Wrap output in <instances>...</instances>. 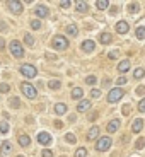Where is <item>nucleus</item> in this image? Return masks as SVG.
Returning <instances> with one entry per match:
<instances>
[{
    "mask_svg": "<svg viewBox=\"0 0 145 157\" xmlns=\"http://www.w3.org/2000/svg\"><path fill=\"white\" fill-rule=\"evenodd\" d=\"M51 46H53V50L56 51H63L68 48V39L65 38V36L62 34H56L55 38H53V41H51Z\"/></svg>",
    "mask_w": 145,
    "mask_h": 157,
    "instance_id": "1",
    "label": "nucleus"
},
{
    "mask_svg": "<svg viewBox=\"0 0 145 157\" xmlns=\"http://www.w3.org/2000/svg\"><path fill=\"white\" fill-rule=\"evenodd\" d=\"M9 50H10L12 56H16V58H22L24 55H26V51H24L22 44L17 41V39H14V41H10V44H9Z\"/></svg>",
    "mask_w": 145,
    "mask_h": 157,
    "instance_id": "2",
    "label": "nucleus"
},
{
    "mask_svg": "<svg viewBox=\"0 0 145 157\" xmlns=\"http://www.w3.org/2000/svg\"><path fill=\"white\" fill-rule=\"evenodd\" d=\"M111 145H113L111 137H101L96 142V150H97V152H106V150L111 149Z\"/></svg>",
    "mask_w": 145,
    "mask_h": 157,
    "instance_id": "3",
    "label": "nucleus"
},
{
    "mask_svg": "<svg viewBox=\"0 0 145 157\" xmlns=\"http://www.w3.org/2000/svg\"><path fill=\"white\" fill-rule=\"evenodd\" d=\"M19 87H21V90H22V94L26 96L28 99H34L36 96H38V90H36V87L32 86V84H29V82H22Z\"/></svg>",
    "mask_w": 145,
    "mask_h": 157,
    "instance_id": "4",
    "label": "nucleus"
},
{
    "mask_svg": "<svg viewBox=\"0 0 145 157\" xmlns=\"http://www.w3.org/2000/svg\"><path fill=\"white\" fill-rule=\"evenodd\" d=\"M19 72L24 75V77H28V78H34L36 75H38V68H36L34 65H31V63H24V65H21Z\"/></svg>",
    "mask_w": 145,
    "mask_h": 157,
    "instance_id": "5",
    "label": "nucleus"
},
{
    "mask_svg": "<svg viewBox=\"0 0 145 157\" xmlns=\"http://www.w3.org/2000/svg\"><path fill=\"white\" fill-rule=\"evenodd\" d=\"M125 96V90L121 89V87H114V89L109 90V94H108V102L109 104H113V102H118L120 99Z\"/></svg>",
    "mask_w": 145,
    "mask_h": 157,
    "instance_id": "6",
    "label": "nucleus"
},
{
    "mask_svg": "<svg viewBox=\"0 0 145 157\" xmlns=\"http://www.w3.org/2000/svg\"><path fill=\"white\" fill-rule=\"evenodd\" d=\"M7 9L12 12V14H22V10H24V5H22V2H17V0H9L7 2Z\"/></svg>",
    "mask_w": 145,
    "mask_h": 157,
    "instance_id": "7",
    "label": "nucleus"
},
{
    "mask_svg": "<svg viewBox=\"0 0 145 157\" xmlns=\"http://www.w3.org/2000/svg\"><path fill=\"white\" fill-rule=\"evenodd\" d=\"M80 50H82L84 53H92V51L96 50V43L92 39H86V41H82V44H80Z\"/></svg>",
    "mask_w": 145,
    "mask_h": 157,
    "instance_id": "8",
    "label": "nucleus"
},
{
    "mask_svg": "<svg viewBox=\"0 0 145 157\" xmlns=\"http://www.w3.org/2000/svg\"><path fill=\"white\" fill-rule=\"evenodd\" d=\"M120 125H121V121H120V118H113L109 123L106 125V130L109 132V133H116L118 128H120Z\"/></svg>",
    "mask_w": 145,
    "mask_h": 157,
    "instance_id": "9",
    "label": "nucleus"
},
{
    "mask_svg": "<svg viewBox=\"0 0 145 157\" xmlns=\"http://www.w3.org/2000/svg\"><path fill=\"white\" fill-rule=\"evenodd\" d=\"M38 142L41 145H50L51 144V135L48 132H39L38 133Z\"/></svg>",
    "mask_w": 145,
    "mask_h": 157,
    "instance_id": "10",
    "label": "nucleus"
},
{
    "mask_svg": "<svg viewBox=\"0 0 145 157\" xmlns=\"http://www.w3.org/2000/svg\"><path fill=\"white\" fill-rule=\"evenodd\" d=\"M34 14H36L38 17H48L50 10H48V7H46V5L39 4V5H36V7H34Z\"/></svg>",
    "mask_w": 145,
    "mask_h": 157,
    "instance_id": "11",
    "label": "nucleus"
},
{
    "mask_svg": "<svg viewBox=\"0 0 145 157\" xmlns=\"http://www.w3.org/2000/svg\"><path fill=\"white\" fill-rule=\"evenodd\" d=\"M128 29H130V26H128L126 21H120V22H116V33L118 34H126Z\"/></svg>",
    "mask_w": 145,
    "mask_h": 157,
    "instance_id": "12",
    "label": "nucleus"
},
{
    "mask_svg": "<svg viewBox=\"0 0 145 157\" xmlns=\"http://www.w3.org/2000/svg\"><path fill=\"white\" fill-rule=\"evenodd\" d=\"M90 109V101H87V99H80L77 104V111L78 113H86V111Z\"/></svg>",
    "mask_w": 145,
    "mask_h": 157,
    "instance_id": "13",
    "label": "nucleus"
},
{
    "mask_svg": "<svg viewBox=\"0 0 145 157\" xmlns=\"http://www.w3.org/2000/svg\"><path fill=\"white\" fill-rule=\"evenodd\" d=\"M17 142H19L21 147H29L31 145V138H29V135H26V133L17 135Z\"/></svg>",
    "mask_w": 145,
    "mask_h": 157,
    "instance_id": "14",
    "label": "nucleus"
},
{
    "mask_svg": "<svg viewBox=\"0 0 145 157\" xmlns=\"http://www.w3.org/2000/svg\"><path fill=\"white\" fill-rule=\"evenodd\" d=\"M10 152H12L10 142H2V147H0V157H7Z\"/></svg>",
    "mask_w": 145,
    "mask_h": 157,
    "instance_id": "15",
    "label": "nucleus"
},
{
    "mask_svg": "<svg viewBox=\"0 0 145 157\" xmlns=\"http://www.w3.org/2000/svg\"><path fill=\"white\" fill-rule=\"evenodd\" d=\"M142 128H143V120H142V118H137V120L132 123V132H133V133H138V132H142Z\"/></svg>",
    "mask_w": 145,
    "mask_h": 157,
    "instance_id": "16",
    "label": "nucleus"
},
{
    "mask_svg": "<svg viewBox=\"0 0 145 157\" xmlns=\"http://www.w3.org/2000/svg\"><path fill=\"white\" fill-rule=\"evenodd\" d=\"M111 41H113L111 33H101V34H99V43L101 44H109Z\"/></svg>",
    "mask_w": 145,
    "mask_h": 157,
    "instance_id": "17",
    "label": "nucleus"
},
{
    "mask_svg": "<svg viewBox=\"0 0 145 157\" xmlns=\"http://www.w3.org/2000/svg\"><path fill=\"white\" fill-rule=\"evenodd\" d=\"M99 137V128L97 126H92V128L87 132V140H96Z\"/></svg>",
    "mask_w": 145,
    "mask_h": 157,
    "instance_id": "18",
    "label": "nucleus"
},
{
    "mask_svg": "<svg viewBox=\"0 0 145 157\" xmlns=\"http://www.w3.org/2000/svg\"><path fill=\"white\" fill-rule=\"evenodd\" d=\"M128 68H130V60H123V62L118 63V72L125 74V72H128Z\"/></svg>",
    "mask_w": 145,
    "mask_h": 157,
    "instance_id": "19",
    "label": "nucleus"
},
{
    "mask_svg": "<svg viewBox=\"0 0 145 157\" xmlns=\"http://www.w3.org/2000/svg\"><path fill=\"white\" fill-rule=\"evenodd\" d=\"M55 113L56 114H65L67 113V104H65V102H56L55 104Z\"/></svg>",
    "mask_w": 145,
    "mask_h": 157,
    "instance_id": "20",
    "label": "nucleus"
},
{
    "mask_svg": "<svg viewBox=\"0 0 145 157\" xmlns=\"http://www.w3.org/2000/svg\"><path fill=\"white\" fill-rule=\"evenodd\" d=\"M48 89H51V90L62 89V82H60V80H56V78H53V80H50V82H48Z\"/></svg>",
    "mask_w": 145,
    "mask_h": 157,
    "instance_id": "21",
    "label": "nucleus"
},
{
    "mask_svg": "<svg viewBox=\"0 0 145 157\" xmlns=\"http://www.w3.org/2000/svg\"><path fill=\"white\" fill-rule=\"evenodd\" d=\"M72 99H82L84 96V90L80 89V87H75V89H72Z\"/></svg>",
    "mask_w": 145,
    "mask_h": 157,
    "instance_id": "22",
    "label": "nucleus"
},
{
    "mask_svg": "<svg viewBox=\"0 0 145 157\" xmlns=\"http://www.w3.org/2000/svg\"><path fill=\"white\" fill-rule=\"evenodd\" d=\"M143 77H145V70L142 67H138V68L133 70V78L135 80H140V78H143Z\"/></svg>",
    "mask_w": 145,
    "mask_h": 157,
    "instance_id": "23",
    "label": "nucleus"
},
{
    "mask_svg": "<svg viewBox=\"0 0 145 157\" xmlns=\"http://www.w3.org/2000/svg\"><path fill=\"white\" fill-rule=\"evenodd\" d=\"M67 34L68 36H77L78 34V28L75 26V24H68L67 26Z\"/></svg>",
    "mask_w": 145,
    "mask_h": 157,
    "instance_id": "24",
    "label": "nucleus"
},
{
    "mask_svg": "<svg viewBox=\"0 0 145 157\" xmlns=\"http://www.w3.org/2000/svg\"><path fill=\"white\" fill-rule=\"evenodd\" d=\"M75 7H77L78 12H87V10H89V4H87V2H77Z\"/></svg>",
    "mask_w": 145,
    "mask_h": 157,
    "instance_id": "25",
    "label": "nucleus"
},
{
    "mask_svg": "<svg viewBox=\"0 0 145 157\" xmlns=\"http://www.w3.org/2000/svg\"><path fill=\"white\" fill-rule=\"evenodd\" d=\"M24 43L28 44V46H34V38H32L31 33H26L24 34Z\"/></svg>",
    "mask_w": 145,
    "mask_h": 157,
    "instance_id": "26",
    "label": "nucleus"
},
{
    "mask_svg": "<svg viewBox=\"0 0 145 157\" xmlns=\"http://www.w3.org/2000/svg\"><path fill=\"white\" fill-rule=\"evenodd\" d=\"M9 104H10L12 109H17V108H21V104H22V102H21L19 98H12L10 101H9Z\"/></svg>",
    "mask_w": 145,
    "mask_h": 157,
    "instance_id": "27",
    "label": "nucleus"
},
{
    "mask_svg": "<svg viewBox=\"0 0 145 157\" xmlns=\"http://www.w3.org/2000/svg\"><path fill=\"white\" fill-rule=\"evenodd\" d=\"M128 10L132 12V14L138 12V10H140V4H138V2H130V4H128Z\"/></svg>",
    "mask_w": 145,
    "mask_h": 157,
    "instance_id": "28",
    "label": "nucleus"
},
{
    "mask_svg": "<svg viewBox=\"0 0 145 157\" xmlns=\"http://www.w3.org/2000/svg\"><path fill=\"white\" fill-rule=\"evenodd\" d=\"M96 7H97L99 10H104V9L109 7V2H106V0H97V2H96Z\"/></svg>",
    "mask_w": 145,
    "mask_h": 157,
    "instance_id": "29",
    "label": "nucleus"
},
{
    "mask_svg": "<svg viewBox=\"0 0 145 157\" xmlns=\"http://www.w3.org/2000/svg\"><path fill=\"white\" fill-rule=\"evenodd\" d=\"M74 157H87V149H86V147H78V149L75 150V155Z\"/></svg>",
    "mask_w": 145,
    "mask_h": 157,
    "instance_id": "30",
    "label": "nucleus"
},
{
    "mask_svg": "<svg viewBox=\"0 0 145 157\" xmlns=\"http://www.w3.org/2000/svg\"><path fill=\"white\" fill-rule=\"evenodd\" d=\"M135 36H137L138 39H145V28H143V26L137 28V31H135Z\"/></svg>",
    "mask_w": 145,
    "mask_h": 157,
    "instance_id": "31",
    "label": "nucleus"
},
{
    "mask_svg": "<svg viewBox=\"0 0 145 157\" xmlns=\"http://www.w3.org/2000/svg\"><path fill=\"white\" fill-rule=\"evenodd\" d=\"M29 26H31V29H34V31H36V29L41 28V21H39V19H32L31 22H29Z\"/></svg>",
    "mask_w": 145,
    "mask_h": 157,
    "instance_id": "32",
    "label": "nucleus"
},
{
    "mask_svg": "<svg viewBox=\"0 0 145 157\" xmlns=\"http://www.w3.org/2000/svg\"><path fill=\"white\" fill-rule=\"evenodd\" d=\"M9 90H10V86H9V84H5V82L0 84V94H7Z\"/></svg>",
    "mask_w": 145,
    "mask_h": 157,
    "instance_id": "33",
    "label": "nucleus"
},
{
    "mask_svg": "<svg viewBox=\"0 0 145 157\" xmlns=\"http://www.w3.org/2000/svg\"><path fill=\"white\" fill-rule=\"evenodd\" d=\"M65 142H68V144H75V142H77V137H75L74 133H67L65 135Z\"/></svg>",
    "mask_w": 145,
    "mask_h": 157,
    "instance_id": "34",
    "label": "nucleus"
},
{
    "mask_svg": "<svg viewBox=\"0 0 145 157\" xmlns=\"http://www.w3.org/2000/svg\"><path fill=\"white\" fill-rule=\"evenodd\" d=\"M96 82H97V77H96V75H89V77H86V84H89V86H94Z\"/></svg>",
    "mask_w": 145,
    "mask_h": 157,
    "instance_id": "35",
    "label": "nucleus"
},
{
    "mask_svg": "<svg viewBox=\"0 0 145 157\" xmlns=\"http://www.w3.org/2000/svg\"><path fill=\"white\" fill-rule=\"evenodd\" d=\"M7 132H9V123L0 121V133H7Z\"/></svg>",
    "mask_w": 145,
    "mask_h": 157,
    "instance_id": "36",
    "label": "nucleus"
},
{
    "mask_svg": "<svg viewBox=\"0 0 145 157\" xmlns=\"http://www.w3.org/2000/svg\"><path fill=\"white\" fill-rule=\"evenodd\" d=\"M90 96H92L94 99L101 98V90H99V89H92V90H90Z\"/></svg>",
    "mask_w": 145,
    "mask_h": 157,
    "instance_id": "37",
    "label": "nucleus"
},
{
    "mask_svg": "<svg viewBox=\"0 0 145 157\" xmlns=\"http://www.w3.org/2000/svg\"><path fill=\"white\" fill-rule=\"evenodd\" d=\"M138 111H140V113H145V98L138 102Z\"/></svg>",
    "mask_w": 145,
    "mask_h": 157,
    "instance_id": "38",
    "label": "nucleus"
},
{
    "mask_svg": "<svg viewBox=\"0 0 145 157\" xmlns=\"http://www.w3.org/2000/svg\"><path fill=\"white\" fill-rule=\"evenodd\" d=\"M135 92H137L138 96H145V86H140V87H137V89H135Z\"/></svg>",
    "mask_w": 145,
    "mask_h": 157,
    "instance_id": "39",
    "label": "nucleus"
},
{
    "mask_svg": "<svg viewBox=\"0 0 145 157\" xmlns=\"http://www.w3.org/2000/svg\"><path fill=\"white\" fill-rule=\"evenodd\" d=\"M41 157H53V152H51L50 149H44L43 152H41Z\"/></svg>",
    "mask_w": 145,
    "mask_h": 157,
    "instance_id": "40",
    "label": "nucleus"
},
{
    "mask_svg": "<svg viewBox=\"0 0 145 157\" xmlns=\"http://www.w3.org/2000/svg\"><path fill=\"white\" fill-rule=\"evenodd\" d=\"M108 56H109L111 60H114V58H118V56H120V51H118V50H114V51H111V53H109Z\"/></svg>",
    "mask_w": 145,
    "mask_h": 157,
    "instance_id": "41",
    "label": "nucleus"
},
{
    "mask_svg": "<svg viewBox=\"0 0 145 157\" xmlns=\"http://www.w3.org/2000/svg\"><path fill=\"white\" fill-rule=\"evenodd\" d=\"M72 5V2L70 0H65V2H60V7H63V9H68Z\"/></svg>",
    "mask_w": 145,
    "mask_h": 157,
    "instance_id": "42",
    "label": "nucleus"
},
{
    "mask_svg": "<svg viewBox=\"0 0 145 157\" xmlns=\"http://www.w3.org/2000/svg\"><path fill=\"white\" fill-rule=\"evenodd\" d=\"M126 80H128L126 77H120V78H118V86H125Z\"/></svg>",
    "mask_w": 145,
    "mask_h": 157,
    "instance_id": "43",
    "label": "nucleus"
},
{
    "mask_svg": "<svg viewBox=\"0 0 145 157\" xmlns=\"http://www.w3.org/2000/svg\"><path fill=\"white\" fill-rule=\"evenodd\" d=\"M143 144H145V140H143V138H140V140L137 142V149H143Z\"/></svg>",
    "mask_w": 145,
    "mask_h": 157,
    "instance_id": "44",
    "label": "nucleus"
},
{
    "mask_svg": "<svg viewBox=\"0 0 145 157\" xmlns=\"http://www.w3.org/2000/svg\"><path fill=\"white\" fill-rule=\"evenodd\" d=\"M96 118H97V113H90V114H89V118H87V120H89V121H94Z\"/></svg>",
    "mask_w": 145,
    "mask_h": 157,
    "instance_id": "45",
    "label": "nucleus"
},
{
    "mask_svg": "<svg viewBox=\"0 0 145 157\" xmlns=\"http://www.w3.org/2000/svg\"><path fill=\"white\" fill-rule=\"evenodd\" d=\"M5 48V41H4V38H0V50H4Z\"/></svg>",
    "mask_w": 145,
    "mask_h": 157,
    "instance_id": "46",
    "label": "nucleus"
},
{
    "mask_svg": "<svg viewBox=\"0 0 145 157\" xmlns=\"http://www.w3.org/2000/svg\"><path fill=\"white\" fill-rule=\"evenodd\" d=\"M5 29H7V26H5V24L2 22V21H0V31H5Z\"/></svg>",
    "mask_w": 145,
    "mask_h": 157,
    "instance_id": "47",
    "label": "nucleus"
},
{
    "mask_svg": "<svg viewBox=\"0 0 145 157\" xmlns=\"http://www.w3.org/2000/svg\"><path fill=\"white\" fill-rule=\"evenodd\" d=\"M46 58H48V60H55L56 56H55V55H48V53H46Z\"/></svg>",
    "mask_w": 145,
    "mask_h": 157,
    "instance_id": "48",
    "label": "nucleus"
},
{
    "mask_svg": "<svg viewBox=\"0 0 145 157\" xmlns=\"http://www.w3.org/2000/svg\"><path fill=\"white\" fill-rule=\"evenodd\" d=\"M17 157H22V155H17Z\"/></svg>",
    "mask_w": 145,
    "mask_h": 157,
    "instance_id": "49",
    "label": "nucleus"
}]
</instances>
